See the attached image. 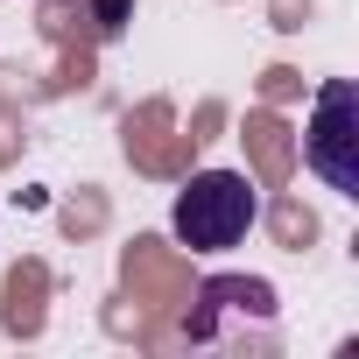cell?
<instances>
[{"mask_svg":"<svg viewBox=\"0 0 359 359\" xmlns=\"http://www.w3.org/2000/svg\"><path fill=\"white\" fill-rule=\"evenodd\" d=\"M254 219H261V191L247 184L240 169H198L191 184L176 191V205H169V233L184 240L191 254L240 247L254 233Z\"/></svg>","mask_w":359,"mask_h":359,"instance_id":"obj_1","label":"cell"},{"mask_svg":"<svg viewBox=\"0 0 359 359\" xmlns=\"http://www.w3.org/2000/svg\"><path fill=\"white\" fill-rule=\"evenodd\" d=\"M303 162L324 191L359 198V85L352 78H324L310 127H303Z\"/></svg>","mask_w":359,"mask_h":359,"instance_id":"obj_2","label":"cell"},{"mask_svg":"<svg viewBox=\"0 0 359 359\" xmlns=\"http://www.w3.org/2000/svg\"><path fill=\"white\" fill-rule=\"evenodd\" d=\"M92 22H99V36H120L127 29V0H92Z\"/></svg>","mask_w":359,"mask_h":359,"instance_id":"obj_3","label":"cell"}]
</instances>
